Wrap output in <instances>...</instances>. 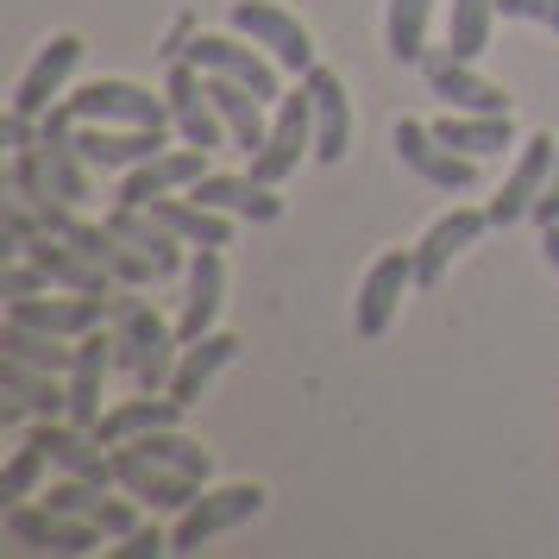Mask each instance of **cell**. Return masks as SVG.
<instances>
[{
    "instance_id": "42",
    "label": "cell",
    "mask_w": 559,
    "mask_h": 559,
    "mask_svg": "<svg viewBox=\"0 0 559 559\" xmlns=\"http://www.w3.org/2000/svg\"><path fill=\"white\" fill-rule=\"evenodd\" d=\"M540 252H547V264L559 271V227H540Z\"/></svg>"
},
{
    "instance_id": "21",
    "label": "cell",
    "mask_w": 559,
    "mask_h": 559,
    "mask_svg": "<svg viewBox=\"0 0 559 559\" xmlns=\"http://www.w3.org/2000/svg\"><path fill=\"white\" fill-rule=\"evenodd\" d=\"M221 296H227V264H221V246H195L189 258V302H182V346L214 333V314H221Z\"/></svg>"
},
{
    "instance_id": "9",
    "label": "cell",
    "mask_w": 559,
    "mask_h": 559,
    "mask_svg": "<svg viewBox=\"0 0 559 559\" xmlns=\"http://www.w3.org/2000/svg\"><path fill=\"white\" fill-rule=\"evenodd\" d=\"M396 157H403L408 177H421L428 189H447V195H465V189L478 182V157L440 145L433 127H421V120H403V127H396Z\"/></svg>"
},
{
    "instance_id": "36",
    "label": "cell",
    "mask_w": 559,
    "mask_h": 559,
    "mask_svg": "<svg viewBox=\"0 0 559 559\" xmlns=\"http://www.w3.org/2000/svg\"><path fill=\"white\" fill-rule=\"evenodd\" d=\"M45 465H51V453H45V447H38V440L26 433V447L7 459V472H0V503L13 509L20 497H32V484L45 478Z\"/></svg>"
},
{
    "instance_id": "15",
    "label": "cell",
    "mask_w": 559,
    "mask_h": 559,
    "mask_svg": "<svg viewBox=\"0 0 559 559\" xmlns=\"http://www.w3.org/2000/svg\"><path fill=\"white\" fill-rule=\"evenodd\" d=\"M76 63H82V38H76V32L45 38L38 57H32V70L20 76V88H13V114L45 120V114H51V95H63V82L76 76Z\"/></svg>"
},
{
    "instance_id": "26",
    "label": "cell",
    "mask_w": 559,
    "mask_h": 559,
    "mask_svg": "<svg viewBox=\"0 0 559 559\" xmlns=\"http://www.w3.org/2000/svg\"><path fill=\"white\" fill-rule=\"evenodd\" d=\"M107 365H114V340H107V333H82L76 340V365H70V421H82V428L102 421Z\"/></svg>"
},
{
    "instance_id": "19",
    "label": "cell",
    "mask_w": 559,
    "mask_h": 559,
    "mask_svg": "<svg viewBox=\"0 0 559 559\" xmlns=\"http://www.w3.org/2000/svg\"><path fill=\"white\" fill-rule=\"evenodd\" d=\"M308 102H314V157L321 164H340L346 145H353V102H346V82L333 76V70H308L302 76Z\"/></svg>"
},
{
    "instance_id": "2",
    "label": "cell",
    "mask_w": 559,
    "mask_h": 559,
    "mask_svg": "<svg viewBox=\"0 0 559 559\" xmlns=\"http://www.w3.org/2000/svg\"><path fill=\"white\" fill-rule=\"evenodd\" d=\"M63 107H70L76 120H88V127H170V102L152 95V88H139V82H127V76L88 82V88H76Z\"/></svg>"
},
{
    "instance_id": "41",
    "label": "cell",
    "mask_w": 559,
    "mask_h": 559,
    "mask_svg": "<svg viewBox=\"0 0 559 559\" xmlns=\"http://www.w3.org/2000/svg\"><path fill=\"white\" fill-rule=\"evenodd\" d=\"M528 221H540V227H559V152H554V177H547V189H540V202H534Z\"/></svg>"
},
{
    "instance_id": "14",
    "label": "cell",
    "mask_w": 559,
    "mask_h": 559,
    "mask_svg": "<svg viewBox=\"0 0 559 559\" xmlns=\"http://www.w3.org/2000/svg\"><path fill=\"white\" fill-rule=\"evenodd\" d=\"M20 252H26L32 264L57 283V289H76V296H114V283H120L102 258H88L82 246H70V239H57V233H45V227L32 233Z\"/></svg>"
},
{
    "instance_id": "25",
    "label": "cell",
    "mask_w": 559,
    "mask_h": 559,
    "mask_svg": "<svg viewBox=\"0 0 559 559\" xmlns=\"http://www.w3.org/2000/svg\"><path fill=\"white\" fill-rule=\"evenodd\" d=\"M0 396H13V403L38 415V421H51V415H70V383H57V371H38L26 358H7L0 353Z\"/></svg>"
},
{
    "instance_id": "1",
    "label": "cell",
    "mask_w": 559,
    "mask_h": 559,
    "mask_svg": "<svg viewBox=\"0 0 559 559\" xmlns=\"http://www.w3.org/2000/svg\"><path fill=\"white\" fill-rule=\"evenodd\" d=\"M177 346L182 333L164 328L139 296H120V333H114V365H127L139 390L152 396H170V378H177Z\"/></svg>"
},
{
    "instance_id": "40",
    "label": "cell",
    "mask_w": 559,
    "mask_h": 559,
    "mask_svg": "<svg viewBox=\"0 0 559 559\" xmlns=\"http://www.w3.org/2000/svg\"><path fill=\"white\" fill-rule=\"evenodd\" d=\"M114 554H120V559H157V554H170V534H157V528L139 522L132 534H120V547H114Z\"/></svg>"
},
{
    "instance_id": "27",
    "label": "cell",
    "mask_w": 559,
    "mask_h": 559,
    "mask_svg": "<svg viewBox=\"0 0 559 559\" xmlns=\"http://www.w3.org/2000/svg\"><path fill=\"white\" fill-rule=\"evenodd\" d=\"M233 358H239V340H233V333H202V340H189V346H182V358H177V378H170V396L189 408L207 383L227 371Z\"/></svg>"
},
{
    "instance_id": "22",
    "label": "cell",
    "mask_w": 559,
    "mask_h": 559,
    "mask_svg": "<svg viewBox=\"0 0 559 559\" xmlns=\"http://www.w3.org/2000/svg\"><path fill=\"white\" fill-rule=\"evenodd\" d=\"M189 195L202 207H214V214H239V221H258V227L283 214V195L271 182H252V177H202V182H189Z\"/></svg>"
},
{
    "instance_id": "17",
    "label": "cell",
    "mask_w": 559,
    "mask_h": 559,
    "mask_svg": "<svg viewBox=\"0 0 559 559\" xmlns=\"http://www.w3.org/2000/svg\"><path fill=\"white\" fill-rule=\"evenodd\" d=\"M202 145H182V152H164L157 157H145V164H132L127 170V182H120V202L127 207H152L157 195H177V189H189V182H202L207 170H202Z\"/></svg>"
},
{
    "instance_id": "16",
    "label": "cell",
    "mask_w": 559,
    "mask_h": 559,
    "mask_svg": "<svg viewBox=\"0 0 559 559\" xmlns=\"http://www.w3.org/2000/svg\"><path fill=\"white\" fill-rule=\"evenodd\" d=\"M70 139L95 170H132V164H145L170 145V127H88V120H76Z\"/></svg>"
},
{
    "instance_id": "24",
    "label": "cell",
    "mask_w": 559,
    "mask_h": 559,
    "mask_svg": "<svg viewBox=\"0 0 559 559\" xmlns=\"http://www.w3.org/2000/svg\"><path fill=\"white\" fill-rule=\"evenodd\" d=\"M38 157H45V182H51V202H63V207H88L95 202V164L76 152V139L70 132H45L38 139Z\"/></svg>"
},
{
    "instance_id": "7",
    "label": "cell",
    "mask_w": 559,
    "mask_h": 559,
    "mask_svg": "<svg viewBox=\"0 0 559 559\" xmlns=\"http://www.w3.org/2000/svg\"><path fill=\"white\" fill-rule=\"evenodd\" d=\"M408 289H415V246L383 252L378 264L365 271V283H358V296H353V333L358 340H383Z\"/></svg>"
},
{
    "instance_id": "29",
    "label": "cell",
    "mask_w": 559,
    "mask_h": 559,
    "mask_svg": "<svg viewBox=\"0 0 559 559\" xmlns=\"http://www.w3.org/2000/svg\"><path fill=\"white\" fill-rule=\"evenodd\" d=\"M433 139L453 145V152H465V157H497V152L515 145L509 114H459V107H447V120H433Z\"/></svg>"
},
{
    "instance_id": "3",
    "label": "cell",
    "mask_w": 559,
    "mask_h": 559,
    "mask_svg": "<svg viewBox=\"0 0 559 559\" xmlns=\"http://www.w3.org/2000/svg\"><path fill=\"white\" fill-rule=\"evenodd\" d=\"M164 102H170V127L182 132V145H202V152L233 145L227 120H221V107H214V95H207V70L195 63V57H177V63H170Z\"/></svg>"
},
{
    "instance_id": "39",
    "label": "cell",
    "mask_w": 559,
    "mask_h": 559,
    "mask_svg": "<svg viewBox=\"0 0 559 559\" xmlns=\"http://www.w3.org/2000/svg\"><path fill=\"white\" fill-rule=\"evenodd\" d=\"M38 289H57V283L45 277V271H38L26 252H20L13 264H7V277H0V296H38Z\"/></svg>"
},
{
    "instance_id": "4",
    "label": "cell",
    "mask_w": 559,
    "mask_h": 559,
    "mask_svg": "<svg viewBox=\"0 0 559 559\" xmlns=\"http://www.w3.org/2000/svg\"><path fill=\"white\" fill-rule=\"evenodd\" d=\"M233 32H246L258 51H271L289 70V76H308L314 70V38L296 13H283L277 0H233Z\"/></svg>"
},
{
    "instance_id": "12",
    "label": "cell",
    "mask_w": 559,
    "mask_h": 559,
    "mask_svg": "<svg viewBox=\"0 0 559 559\" xmlns=\"http://www.w3.org/2000/svg\"><path fill=\"white\" fill-rule=\"evenodd\" d=\"M107 314V296H76V289H38V296H7V321H26V328L63 333V340H82L95 333Z\"/></svg>"
},
{
    "instance_id": "13",
    "label": "cell",
    "mask_w": 559,
    "mask_h": 559,
    "mask_svg": "<svg viewBox=\"0 0 559 559\" xmlns=\"http://www.w3.org/2000/svg\"><path fill=\"white\" fill-rule=\"evenodd\" d=\"M114 478H120V490H132L139 503L152 509H189L195 497H202V478H189V472H170V465H157L152 453H139V447H114Z\"/></svg>"
},
{
    "instance_id": "11",
    "label": "cell",
    "mask_w": 559,
    "mask_h": 559,
    "mask_svg": "<svg viewBox=\"0 0 559 559\" xmlns=\"http://www.w3.org/2000/svg\"><path fill=\"white\" fill-rule=\"evenodd\" d=\"M7 534L20 540V547H32V554H95L107 534L95 528V522H82V515H63V509L51 503H13L7 509Z\"/></svg>"
},
{
    "instance_id": "5",
    "label": "cell",
    "mask_w": 559,
    "mask_h": 559,
    "mask_svg": "<svg viewBox=\"0 0 559 559\" xmlns=\"http://www.w3.org/2000/svg\"><path fill=\"white\" fill-rule=\"evenodd\" d=\"M189 57L202 63L207 76H227V82H246L258 102H283V88H277V76H283V63L271 51H258L246 32H202L195 45H189Z\"/></svg>"
},
{
    "instance_id": "20",
    "label": "cell",
    "mask_w": 559,
    "mask_h": 559,
    "mask_svg": "<svg viewBox=\"0 0 559 559\" xmlns=\"http://www.w3.org/2000/svg\"><path fill=\"white\" fill-rule=\"evenodd\" d=\"M484 227H490V214H478V207H453V214H440V221L428 227V239L415 246V289H433V283L447 277V264H453Z\"/></svg>"
},
{
    "instance_id": "30",
    "label": "cell",
    "mask_w": 559,
    "mask_h": 559,
    "mask_svg": "<svg viewBox=\"0 0 559 559\" xmlns=\"http://www.w3.org/2000/svg\"><path fill=\"white\" fill-rule=\"evenodd\" d=\"M152 214H157L170 233H177L182 246H227V239H233V214H214V207H202L189 189H182V195H157Z\"/></svg>"
},
{
    "instance_id": "8",
    "label": "cell",
    "mask_w": 559,
    "mask_h": 559,
    "mask_svg": "<svg viewBox=\"0 0 559 559\" xmlns=\"http://www.w3.org/2000/svg\"><path fill=\"white\" fill-rule=\"evenodd\" d=\"M302 152H314V102H308V88H296V95L277 102L271 139L252 152V182H271V189H277V182L302 164Z\"/></svg>"
},
{
    "instance_id": "10",
    "label": "cell",
    "mask_w": 559,
    "mask_h": 559,
    "mask_svg": "<svg viewBox=\"0 0 559 559\" xmlns=\"http://www.w3.org/2000/svg\"><path fill=\"white\" fill-rule=\"evenodd\" d=\"M554 152H559L554 132H534V139H522L515 170L503 177L497 202L484 207V214H490V227H515V221H528L534 202H540V189H547V177H554Z\"/></svg>"
},
{
    "instance_id": "31",
    "label": "cell",
    "mask_w": 559,
    "mask_h": 559,
    "mask_svg": "<svg viewBox=\"0 0 559 559\" xmlns=\"http://www.w3.org/2000/svg\"><path fill=\"white\" fill-rule=\"evenodd\" d=\"M207 95L221 107V120H227V139L233 145H246L258 152L264 139H271V120H264V102H258L246 82H227V76H207Z\"/></svg>"
},
{
    "instance_id": "34",
    "label": "cell",
    "mask_w": 559,
    "mask_h": 559,
    "mask_svg": "<svg viewBox=\"0 0 559 559\" xmlns=\"http://www.w3.org/2000/svg\"><path fill=\"white\" fill-rule=\"evenodd\" d=\"M490 26H497V0H453L447 13V51L453 57H484L490 51Z\"/></svg>"
},
{
    "instance_id": "23",
    "label": "cell",
    "mask_w": 559,
    "mask_h": 559,
    "mask_svg": "<svg viewBox=\"0 0 559 559\" xmlns=\"http://www.w3.org/2000/svg\"><path fill=\"white\" fill-rule=\"evenodd\" d=\"M107 227L120 233L127 246H139V252L152 258L157 277H177V271H189V258H182V239L164 227V221H157L152 207H127V202H120L114 214H107Z\"/></svg>"
},
{
    "instance_id": "37",
    "label": "cell",
    "mask_w": 559,
    "mask_h": 559,
    "mask_svg": "<svg viewBox=\"0 0 559 559\" xmlns=\"http://www.w3.org/2000/svg\"><path fill=\"white\" fill-rule=\"evenodd\" d=\"M7 189H13V202H26V207L51 202V182H45V157H38V145H32V152H13V177H7Z\"/></svg>"
},
{
    "instance_id": "6",
    "label": "cell",
    "mask_w": 559,
    "mask_h": 559,
    "mask_svg": "<svg viewBox=\"0 0 559 559\" xmlns=\"http://www.w3.org/2000/svg\"><path fill=\"white\" fill-rule=\"evenodd\" d=\"M258 509H264V490H258V484L202 490V497H195V503L177 515V528H170V554H202V540L239 528V522H252Z\"/></svg>"
},
{
    "instance_id": "32",
    "label": "cell",
    "mask_w": 559,
    "mask_h": 559,
    "mask_svg": "<svg viewBox=\"0 0 559 559\" xmlns=\"http://www.w3.org/2000/svg\"><path fill=\"white\" fill-rule=\"evenodd\" d=\"M0 353L26 358V365H38V371H57V378L76 365V346H63V333L26 328V321H0Z\"/></svg>"
},
{
    "instance_id": "33",
    "label": "cell",
    "mask_w": 559,
    "mask_h": 559,
    "mask_svg": "<svg viewBox=\"0 0 559 559\" xmlns=\"http://www.w3.org/2000/svg\"><path fill=\"white\" fill-rule=\"evenodd\" d=\"M428 20H433V0H390L383 13V45L396 63H421L428 57Z\"/></svg>"
},
{
    "instance_id": "28",
    "label": "cell",
    "mask_w": 559,
    "mask_h": 559,
    "mask_svg": "<svg viewBox=\"0 0 559 559\" xmlns=\"http://www.w3.org/2000/svg\"><path fill=\"white\" fill-rule=\"evenodd\" d=\"M182 403L177 396H152V390H139V396H127V403H114L95 421V433H102V447H127V440H139V433L152 428H177Z\"/></svg>"
},
{
    "instance_id": "35",
    "label": "cell",
    "mask_w": 559,
    "mask_h": 559,
    "mask_svg": "<svg viewBox=\"0 0 559 559\" xmlns=\"http://www.w3.org/2000/svg\"><path fill=\"white\" fill-rule=\"evenodd\" d=\"M132 447H139V453H152L157 465H170V472H189V478H202V484L214 478V453L195 447V440H182L177 428H152V433H139Z\"/></svg>"
},
{
    "instance_id": "18",
    "label": "cell",
    "mask_w": 559,
    "mask_h": 559,
    "mask_svg": "<svg viewBox=\"0 0 559 559\" xmlns=\"http://www.w3.org/2000/svg\"><path fill=\"white\" fill-rule=\"evenodd\" d=\"M421 70H428L433 95H440L447 107H459V114H509V95L497 88V82H484L465 57L433 51V57H421Z\"/></svg>"
},
{
    "instance_id": "38",
    "label": "cell",
    "mask_w": 559,
    "mask_h": 559,
    "mask_svg": "<svg viewBox=\"0 0 559 559\" xmlns=\"http://www.w3.org/2000/svg\"><path fill=\"white\" fill-rule=\"evenodd\" d=\"M503 20H522V26H547L559 38V0H497Z\"/></svg>"
}]
</instances>
